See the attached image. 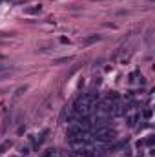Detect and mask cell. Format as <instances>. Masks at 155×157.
Segmentation results:
<instances>
[{
	"label": "cell",
	"mask_w": 155,
	"mask_h": 157,
	"mask_svg": "<svg viewBox=\"0 0 155 157\" xmlns=\"http://www.w3.org/2000/svg\"><path fill=\"white\" fill-rule=\"evenodd\" d=\"M95 141L97 143H112V141H115V132L113 130H110V128H99L97 130V135H95Z\"/></svg>",
	"instance_id": "obj_1"
},
{
	"label": "cell",
	"mask_w": 155,
	"mask_h": 157,
	"mask_svg": "<svg viewBox=\"0 0 155 157\" xmlns=\"http://www.w3.org/2000/svg\"><path fill=\"white\" fill-rule=\"evenodd\" d=\"M126 121H128V126H130V128H133V126L139 122V115H137V113H131V115H128Z\"/></svg>",
	"instance_id": "obj_2"
},
{
	"label": "cell",
	"mask_w": 155,
	"mask_h": 157,
	"mask_svg": "<svg viewBox=\"0 0 155 157\" xmlns=\"http://www.w3.org/2000/svg\"><path fill=\"white\" fill-rule=\"evenodd\" d=\"M11 144H13L11 141H4V143L0 144V154H4V152H6L7 148H11Z\"/></svg>",
	"instance_id": "obj_3"
},
{
	"label": "cell",
	"mask_w": 155,
	"mask_h": 157,
	"mask_svg": "<svg viewBox=\"0 0 155 157\" xmlns=\"http://www.w3.org/2000/svg\"><path fill=\"white\" fill-rule=\"evenodd\" d=\"M40 9H42L40 6H35V7H28V9H26V13H28V15H33V13H40Z\"/></svg>",
	"instance_id": "obj_4"
},
{
	"label": "cell",
	"mask_w": 155,
	"mask_h": 157,
	"mask_svg": "<svg viewBox=\"0 0 155 157\" xmlns=\"http://www.w3.org/2000/svg\"><path fill=\"white\" fill-rule=\"evenodd\" d=\"M9 70H11V66H9V64H4V62H0V75H2V73H7Z\"/></svg>",
	"instance_id": "obj_5"
},
{
	"label": "cell",
	"mask_w": 155,
	"mask_h": 157,
	"mask_svg": "<svg viewBox=\"0 0 155 157\" xmlns=\"http://www.w3.org/2000/svg\"><path fill=\"white\" fill-rule=\"evenodd\" d=\"M70 60H71V57H62V59H57L55 62H57V64H60V62H70Z\"/></svg>",
	"instance_id": "obj_6"
},
{
	"label": "cell",
	"mask_w": 155,
	"mask_h": 157,
	"mask_svg": "<svg viewBox=\"0 0 155 157\" xmlns=\"http://www.w3.org/2000/svg\"><path fill=\"white\" fill-rule=\"evenodd\" d=\"M44 157H57V152H55V150H47Z\"/></svg>",
	"instance_id": "obj_7"
},
{
	"label": "cell",
	"mask_w": 155,
	"mask_h": 157,
	"mask_svg": "<svg viewBox=\"0 0 155 157\" xmlns=\"http://www.w3.org/2000/svg\"><path fill=\"white\" fill-rule=\"evenodd\" d=\"M152 115H153V112H152V110H144V117H146V119H150Z\"/></svg>",
	"instance_id": "obj_8"
},
{
	"label": "cell",
	"mask_w": 155,
	"mask_h": 157,
	"mask_svg": "<svg viewBox=\"0 0 155 157\" xmlns=\"http://www.w3.org/2000/svg\"><path fill=\"white\" fill-rule=\"evenodd\" d=\"M146 144H148V146H152V144H153V135H150V137L146 139Z\"/></svg>",
	"instance_id": "obj_9"
},
{
	"label": "cell",
	"mask_w": 155,
	"mask_h": 157,
	"mask_svg": "<svg viewBox=\"0 0 155 157\" xmlns=\"http://www.w3.org/2000/svg\"><path fill=\"white\" fill-rule=\"evenodd\" d=\"M29 154V148H22V155H28Z\"/></svg>",
	"instance_id": "obj_10"
},
{
	"label": "cell",
	"mask_w": 155,
	"mask_h": 157,
	"mask_svg": "<svg viewBox=\"0 0 155 157\" xmlns=\"http://www.w3.org/2000/svg\"><path fill=\"white\" fill-rule=\"evenodd\" d=\"M60 42H62V44H66V42H70V39H66V37H60Z\"/></svg>",
	"instance_id": "obj_11"
},
{
	"label": "cell",
	"mask_w": 155,
	"mask_h": 157,
	"mask_svg": "<svg viewBox=\"0 0 155 157\" xmlns=\"http://www.w3.org/2000/svg\"><path fill=\"white\" fill-rule=\"evenodd\" d=\"M6 60H7V57L6 55H0V62H6Z\"/></svg>",
	"instance_id": "obj_12"
},
{
	"label": "cell",
	"mask_w": 155,
	"mask_h": 157,
	"mask_svg": "<svg viewBox=\"0 0 155 157\" xmlns=\"http://www.w3.org/2000/svg\"><path fill=\"white\" fill-rule=\"evenodd\" d=\"M70 157H78V155H77V154H75V155H70Z\"/></svg>",
	"instance_id": "obj_13"
},
{
	"label": "cell",
	"mask_w": 155,
	"mask_h": 157,
	"mask_svg": "<svg viewBox=\"0 0 155 157\" xmlns=\"http://www.w3.org/2000/svg\"><path fill=\"white\" fill-rule=\"evenodd\" d=\"M99 2H100V0H99Z\"/></svg>",
	"instance_id": "obj_14"
}]
</instances>
